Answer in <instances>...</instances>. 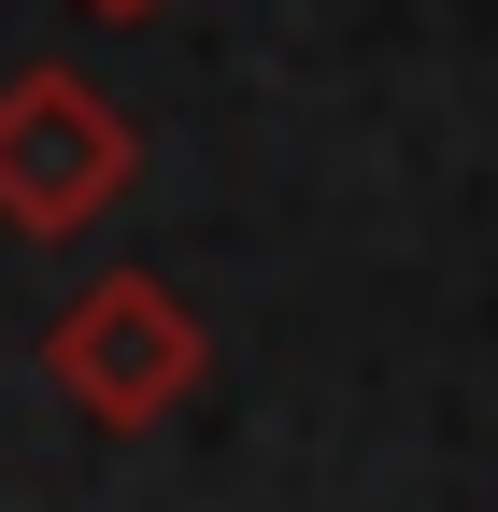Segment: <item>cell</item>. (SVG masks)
<instances>
[{
  "label": "cell",
  "instance_id": "1",
  "mask_svg": "<svg viewBox=\"0 0 498 512\" xmlns=\"http://www.w3.org/2000/svg\"><path fill=\"white\" fill-rule=\"evenodd\" d=\"M129 171H143V128H129L114 86L57 72V57L0 86V228H15V242L100 228L114 200H129Z\"/></svg>",
  "mask_w": 498,
  "mask_h": 512
},
{
  "label": "cell",
  "instance_id": "2",
  "mask_svg": "<svg viewBox=\"0 0 498 512\" xmlns=\"http://www.w3.org/2000/svg\"><path fill=\"white\" fill-rule=\"evenodd\" d=\"M200 356H214V342H200V313H185L157 271H100V285L43 328L57 399H72V413H100V427H157V413H185Z\"/></svg>",
  "mask_w": 498,
  "mask_h": 512
},
{
  "label": "cell",
  "instance_id": "3",
  "mask_svg": "<svg viewBox=\"0 0 498 512\" xmlns=\"http://www.w3.org/2000/svg\"><path fill=\"white\" fill-rule=\"evenodd\" d=\"M86 15H114V29H143V15H157V0H86Z\"/></svg>",
  "mask_w": 498,
  "mask_h": 512
}]
</instances>
